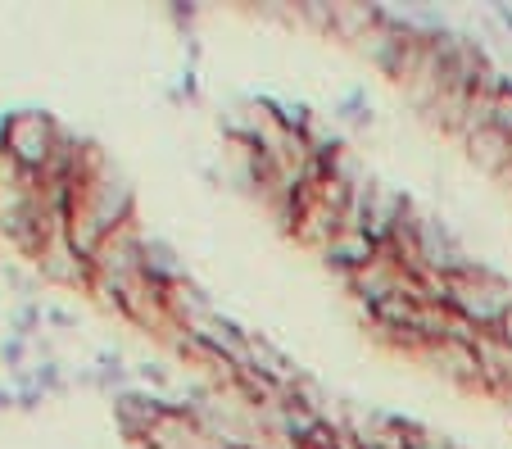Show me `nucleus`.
I'll return each mask as SVG.
<instances>
[{"instance_id":"obj_1","label":"nucleus","mask_w":512,"mask_h":449,"mask_svg":"<svg viewBox=\"0 0 512 449\" xmlns=\"http://www.w3.org/2000/svg\"><path fill=\"white\" fill-rule=\"evenodd\" d=\"M132 209H136L132 186H127L123 177L109 173V164H105L96 177H87V182H82L78 209H73V218H68V227H64L68 245H73V250H78L82 259L91 264L100 245H105L118 227L132 223Z\"/></svg>"},{"instance_id":"obj_2","label":"nucleus","mask_w":512,"mask_h":449,"mask_svg":"<svg viewBox=\"0 0 512 449\" xmlns=\"http://www.w3.org/2000/svg\"><path fill=\"white\" fill-rule=\"evenodd\" d=\"M449 309L476 327V332H499L503 313L512 309V282H503L490 268H476L467 277H454V300Z\"/></svg>"},{"instance_id":"obj_3","label":"nucleus","mask_w":512,"mask_h":449,"mask_svg":"<svg viewBox=\"0 0 512 449\" xmlns=\"http://www.w3.org/2000/svg\"><path fill=\"white\" fill-rule=\"evenodd\" d=\"M55 146H59V132L46 114H19L5 127V150H10V159L23 173H46Z\"/></svg>"},{"instance_id":"obj_4","label":"nucleus","mask_w":512,"mask_h":449,"mask_svg":"<svg viewBox=\"0 0 512 449\" xmlns=\"http://www.w3.org/2000/svg\"><path fill=\"white\" fill-rule=\"evenodd\" d=\"M381 245L372 241L368 232H336L327 245H322V259H327L331 268H340V273H363L368 264H377Z\"/></svg>"},{"instance_id":"obj_5","label":"nucleus","mask_w":512,"mask_h":449,"mask_svg":"<svg viewBox=\"0 0 512 449\" xmlns=\"http://www.w3.org/2000/svg\"><path fill=\"white\" fill-rule=\"evenodd\" d=\"M422 354L445 372L449 381H463V386H481L485 391V372H481V359H476V345L440 341V345H431V350H422Z\"/></svg>"},{"instance_id":"obj_6","label":"nucleus","mask_w":512,"mask_h":449,"mask_svg":"<svg viewBox=\"0 0 512 449\" xmlns=\"http://www.w3.org/2000/svg\"><path fill=\"white\" fill-rule=\"evenodd\" d=\"M41 268H46L55 282H73V286L96 277L87 259H82V254L68 245V236H55V241H50V250H41Z\"/></svg>"},{"instance_id":"obj_7","label":"nucleus","mask_w":512,"mask_h":449,"mask_svg":"<svg viewBox=\"0 0 512 449\" xmlns=\"http://www.w3.org/2000/svg\"><path fill=\"white\" fill-rule=\"evenodd\" d=\"M467 150H472L476 168H485L490 177H508V168H512V137H503L499 127L476 132V137L467 141Z\"/></svg>"},{"instance_id":"obj_8","label":"nucleus","mask_w":512,"mask_h":449,"mask_svg":"<svg viewBox=\"0 0 512 449\" xmlns=\"http://www.w3.org/2000/svg\"><path fill=\"white\" fill-rule=\"evenodd\" d=\"M494 127H499L503 137H512V91L499 96V109H494Z\"/></svg>"},{"instance_id":"obj_9","label":"nucleus","mask_w":512,"mask_h":449,"mask_svg":"<svg viewBox=\"0 0 512 449\" xmlns=\"http://www.w3.org/2000/svg\"><path fill=\"white\" fill-rule=\"evenodd\" d=\"M494 336H499V341H508V345H512V309L503 313V323H499V332H494Z\"/></svg>"},{"instance_id":"obj_10","label":"nucleus","mask_w":512,"mask_h":449,"mask_svg":"<svg viewBox=\"0 0 512 449\" xmlns=\"http://www.w3.org/2000/svg\"><path fill=\"white\" fill-rule=\"evenodd\" d=\"M494 19H499V23H503V32L512 37V10H508V5H499V10H494Z\"/></svg>"},{"instance_id":"obj_11","label":"nucleus","mask_w":512,"mask_h":449,"mask_svg":"<svg viewBox=\"0 0 512 449\" xmlns=\"http://www.w3.org/2000/svg\"><path fill=\"white\" fill-rule=\"evenodd\" d=\"M503 409H508V418H512V391H503Z\"/></svg>"}]
</instances>
